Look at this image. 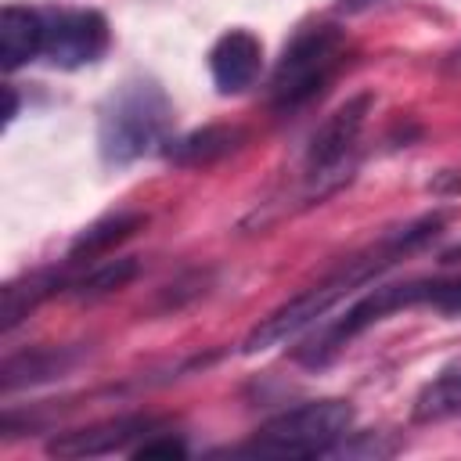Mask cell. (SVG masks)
I'll return each instance as SVG.
<instances>
[{"label": "cell", "instance_id": "obj_10", "mask_svg": "<svg viewBox=\"0 0 461 461\" xmlns=\"http://www.w3.org/2000/svg\"><path fill=\"white\" fill-rule=\"evenodd\" d=\"M43 14L22 4H7L0 11V65L4 72L22 68L36 54H43Z\"/></svg>", "mask_w": 461, "mask_h": 461}, {"label": "cell", "instance_id": "obj_9", "mask_svg": "<svg viewBox=\"0 0 461 461\" xmlns=\"http://www.w3.org/2000/svg\"><path fill=\"white\" fill-rule=\"evenodd\" d=\"M263 68V43L249 29H227L209 50V72L220 94H241Z\"/></svg>", "mask_w": 461, "mask_h": 461}, {"label": "cell", "instance_id": "obj_22", "mask_svg": "<svg viewBox=\"0 0 461 461\" xmlns=\"http://www.w3.org/2000/svg\"><path fill=\"white\" fill-rule=\"evenodd\" d=\"M450 68H461V50H457V54L450 58Z\"/></svg>", "mask_w": 461, "mask_h": 461}, {"label": "cell", "instance_id": "obj_20", "mask_svg": "<svg viewBox=\"0 0 461 461\" xmlns=\"http://www.w3.org/2000/svg\"><path fill=\"white\" fill-rule=\"evenodd\" d=\"M378 0H339V11L342 14H360V11H367V7H375Z\"/></svg>", "mask_w": 461, "mask_h": 461}, {"label": "cell", "instance_id": "obj_12", "mask_svg": "<svg viewBox=\"0 0 461 461\" xmlns=\"http://www.w3.org/2000/svg\"><path fill=\"white\" fill-rule=\"evenodd\" d=\"M144 227V216L140 212H112V216H101L94 220L90 227H83L72 245H68V259H94V256H104L112 252L115 245H122L130 234H137Z\"/></svg>", "mask_w": 461, "mask_h": 461}, {"label": "cell", "instance_id": "obj_6", "mask_svg": "<svg viewBox=\"0 0 461 461\" xmlns=\"http://www.w3.org/2000/svg\"><path fill=\"white\" fill-rule=\"evenodd\" d=\"M436 288H439V281H403V285H378V288H371L342 317H335L328 328H321L317 339L306 349H299V360L303 364H328L349 339H357L364 328L378 324L382 317H389L396 310H407L414 303H432Z\"/></svg>", "mask_w": 461, "mask_h": 461}, {"label": "cell", "instance_id": "obj_15", "mask_svg": "<svg viewBox=\"0 0 461 461\" xmlns=\"http://www.w3.org/2000/svg\"><path fill=\"white\" fill-rule=\"evenodd\" d=\"M137 259L133 256H119V259H97L90 263V270L76 281H68V288L79 295V299H97V295H112L119 288H126L133 277H137Z\"/></svg>", "mask_w": 461, "mask_h": 461}, {"label": "cell", "instance_id": "obj_5", "mask_svg": "<svg viewBox=\"0 0 461 461\" xmlns=\"http://www.w3.org/2000/svg\"><path fill=\"white\" fill-rule=\"evenodd\" d=\"M371 94H357L342 101L313 133L306 151V198H324L328 191L342 187L353 169V148L364 130V119L371 112Z\"/></svg>", "mask_w": 461, "mask_h": 461}, {"label": "cell", "instance_id": "obj_1", "mask_svg": "<svg viewBox=\"0 0 461 461\" xmlns=\"http://www.w3.org/2000/svg\"><path fill=\"white\" fill-rule=\"evenodd\" d=\"M439 227H443V212H436V216H421V220L407 223L403 230L382 238L371 252L346 259L335 274H328L324 281H317L313 288L299 292L295 299H288L285 306H277L270 317H263V324H256V328L249 331V339H245V353H267V349L288 342L292 335L306 331V328L317 324L331 306H339L349 292H357L360 285L375 281V277H378L385 267H393L400 256H407V252H414L418 245H425Z\"/></svg>", "mask_w": 461, "mask_h": 461}, {"label": "cell", "instance_id": "obj_21", "mask_svg": "<svg viewBox=\"0 0 461 461\" xmlns=\"http://www.w3.org/2000/svg\"><path fill=\"white\" fill-rule=\"evenodd\" d=\"M4 94H7V112H4V122L11 126V119L18 115V97H14V90H11V86H4Z\"/></svg>", "mask_w": 461, "mask_h": 461}, {"label": "cell", "instance_id": "obj_18", "mask_svg": "<svg viewBox=\"0 0 461 461\" xmlns=\"http://www.w3.org/2000/svg\"><path fill=\"white\" fill-rule=\"evenodd\" d=\"M133 454H137V457H148V461H151V457H169V461H173V457H187V447H184V439H176L173 432H169V436L151 432V436H144V443H140Z\"/></svg>", "mask_w": 461, "mask_h": 461}, {"label": "cell", "instance_id": "obj_16", "mask_svg": "<svg viewBox=\"0 0 461 461\" xmlns=\"http://www.w3.org/2000/svg\"><path fill=\"white\" fill-rule=\"evenodd\" d=\"M72 364L68 353H54V349H36V353H22V357H11L4 364V389H14V385H25V382H43V378H54L61 375L65 367Z\"/></svg>", "mask_w": 461, "mask_h": 461}, {"label": "cell", "instance_id": "obj_19", "mask_svg": "<svg viewBox=\"0 0 461 461\" xmlns=\"http://www.w3.org/2000/svg\"><path fill=\"white\" fill-rule=\"evenodd\" d=\"M432 306L443 310V313H461V277L457 281H439V288L432 295Z\"/></svg>", "mask_w": 461, "mask_h": 461}, {"label": "cell", "instance_id": "obj_3", "mask_svg": "<svg viewBox=\"0 0 461 461\" xmlns=\"http://www.w3.org/2000/svg\"><path fill=\"white\" fill-rule=\"evenodd\" d=\"M353 407L346 400H310L303 407L281 411L270 421H263L238 454L252 457H317L331 454L335 443L349 436Z\"/></svg>", "mask_w": 461, "mask_h": 461}, {"label": "cell", "instance_id": "obj_14", "mask_svg": "<svg viewBox=\"0 0 461 461\" xmlns=\"http://www.w3.org/2000/svg\"><path fill=\"white\" fill-rule=\"evenodd\" d=\"M58 285H61V277L54 270H40V274H29L22 281H11L4 288V303H0V328L11 331L18 321L29 317V310L40 299H47L50 292H58Z\"/></svg>", "mask_w": 461, "mask_h": 461}, {"label": "cell", "instance_id": "obj_11", "mask_svg": "<svg viewBox=\"0 0 461 461\" xmlns=\"http://www.w3.org/2000/svg\"><path fill=\"white\" fill-rule=\"evenodd\" d=\"M245 140V133L238 126H202V130H191L184 137H173L166 140V158L173 166H187V169H198V166H212L220 162L223 155H230L238 144Z\"/></svg>", "mask_w": 461, "mask_h": 461}, {"label": "cell", "instance_id": "obj_17", "mask_svg": "<svg viewBox=\"0 0 461 461\" xmlns=\"http://www.w3.org/2000/svg\"><path fill=\"white\" fill-rule=\"evenodd\" d=\"M396 450V443H382V432H364V436H357V439H342V443H335V450L331 454H346V457H389Z\"/></svg>", "mask_w": 461, "mask_h": 461}, {"label": "cell", "instance_id": "obj_8", "mask_svg": "<svg viewBox=\"0 0 461 461\" xmlns=\"http://www.w3.org/2000/svg\"><path fill=\"white\" fill-rule=\"evenodd\" d=\"M155 429H158V421L155 418H144V414L108 418V421H97V425H86V429H72V432L54 436L47 443V454H54V457H101V454L126 450L133 439L151 436Z\"/></svg>", "mask_w": 461, "mask_h": 461}, {"label": "cell", "instance_id": "obj_4", "mask_svg": "<svg viewBox=\"0 0 461 461\" xmlns=\"http://www.w3.org/2000/svg\"><path fill=\"white\" fill-rule=\"evenodd\" d=\"M346 54V32L335 25H310L303 29L281 54L274 79H270V101L277 112L303 108L317 97V90L335 76L339 61Z\"/></svg>", "mask_w": 461, "mask_h": 461}, {"label": "cell", "instance_id": "obj_7", "mask_svg": "<svg viewBox=\"0 0 461 461\" xmlns=\"http://www.w3.org/2000/svg\"><path fill=\"white\" fill-rule=\"evenodd\" d=\"M43 58L54 68H83L94 65L108 50V22L94 7H61L43 14Z\"/></svg>", "mask_w": 461, "mask_h": 461}, {"label": "cell", "instance_id": "obj_2", "mask_svg": "<svg viewBox=\"0 0 461 461\" xmlns=\"http://www.w3.org/2000/svg\"><path fill=\"white\" fill-rule=\"evenodd\" d=\"M169 122H173V108L155 83H148V79L122 83L108 97V104L101 108V119H97L101 158L108 166L137 162L140 155H148L169 140L166 137Z\"/></svg>", "mask_w": 461, "mask_h": 461}, {"label": "cell", "instance_id": "obj_13", "mask_svg": "<svg viewBox=\"0 0 461 461\" xmlns=\"http://www.w3.org/2000/svg\"><path fill=\"white\" fill-rule=\"evenodd\" d=\"M457 414H461V364L439 371L414 396V421L418 425H436V421H447Z\"/></svg>", "mask_w": 461, "mask_h": 461}]
</instances>
